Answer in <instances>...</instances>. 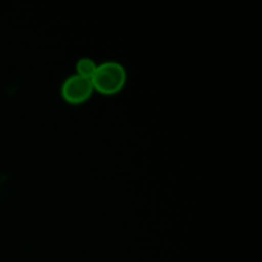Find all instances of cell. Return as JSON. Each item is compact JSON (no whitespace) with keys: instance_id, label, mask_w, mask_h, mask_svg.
<instances>
[{"instance_id":"3","label":"cell","mask_w":262,"mask_h":262,"mask_svg":"<svg viewBox=\"0 0 262 262\" xmlns=\"http://www.w3.org/2000/svg\"><path fill=\"white\" fill-rule=\"evenodd\" d=\"M96 68H97V63L94 60V59L89 58V56H83V58L77 60V64H76L77 73L81 74V76L83 77L92 78Z\"/></svg>"},{"instance_id":"1","label":"cell","mask_w":262,"mask_h":262,"mask_svg":"<svg viewBox=\"0 0 262 262\" xmlns=\"http://www.w3.org/2000/svg\"><path fill=\"white\" fill-rule=\"evenodd\" d=\"M94 89L105 95H112L122 90L127 79L124 66L119 61L107 60L97 64V68L92 76Z\"/></svg>"},{"instance_id":"2","label":"cell","mask_w":262,"mask_h":262,"mask_svg":"<svg viewBox=\"0 0 262 262\" xmlns=\"http://www.w3.org/2000/svg\"><path fill=\"white\" fill-rule=\"evenodd\" d=\"M94 90L92 79L78 73L67 77L61 84V95L67 101L72 102V104L83 102L84 100L91 96Z\"/></svg>"}]
</instances>
